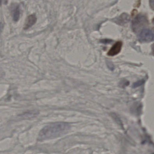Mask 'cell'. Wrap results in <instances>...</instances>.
<instances>
[{"label": "cell", "instance_id": "cell-1", "mask_svg": "<svg viewBox=\"0 0 154 154\" xmlns=\"http://www.w3.org/2000/svg\"><path fill=\"white\" fill-rule=\"evenodd\" d=\"M71 128L70 124L67 122H56L45 126L39 132V140L50 139L57 137L67 133Z\"/></svg>", "mask_w": 154, "mask_h": 154}, {"label": "cell", "instance_id": "cell-2", "mask_svg": "<svg viewBox=\"0 0 154 154\" xmlns=\"http://www.w3.org/2000/svg\"><path fill=\"white\" fill-rule=\"evenodd\" d=\"M139 40L141 42H150L154 39L153 32L149 29H143L138 35Z\"/></svg>", "mask_w": 154, "mask_h": 154}, {"label": "cell", "instance_id": "cell-3", "mask_svg": "<svg viewBox=\"0 0 154 154\" xmlns=\"http://www.w3.org/2000/svg\"><path fill=\"white\" fill-rule=\"evenodd\" d=\"M148 20L144 15H138L133 20L132 22V28L134 31H137L143 26L146 25Z\"/></svg>", "mask_w": 154, "mask_h": 154}, {"label": "cell", "instance_id": "cell-4", "mask_svg": "<svg viewBox=\"0 0 154 154\" xmlns=\"http://www.w3.org/2000/svg\"><path fill=\"white\" fill-rule=\"evenodd\" d=\"M122 45V42L121 41H118L112 46V47L109 50L107 54L109 56H114L118 54L121 50Z\"/></svg>", "mask_w": 154, "mask_h": 154}, {"label": "cell", "instance_id": "cell-5", "mask_svg": "<svg viewBox=\"0 0 154 154\" xmlns=\"http://www.w3.org/2000/svg\"><path fill=\"white\" fill-rule=\"evenodd\" d=\"M36 21L37 18L35 15H31L29 16L26 20V23L24 26V29H28L29 28L33 26L36 23Z\"/></svg>", "mask_w": 154, "mask_h": 154}, {"label": "cell", "instance_id": "cell-6", "mask_svg": "<svg viewBox=\"0 0 154 154\" xmlns=\"http://www.w3.org/2000/svg\"><path fill=\"white\" fill-rule=\"evenodd\" d=\"M129 17L128 16V14H122L118 18V23L120 25H123L127 23L129 20Z\"/></svg>", "mask_w": 154, "mask_h": 154}, {"label": "cell", "instance_id": "cell-7", "mask_svg": "<svg viewBox=\"0 0 154 154\" xmlns=\"http://www.w3.org/2000/svg\"><path fill=\"white\" fill-rule=\"evenodd\" d=\"M12 14H13V18L14 21H17L19 19L20 14V11L18 6L16 7V8L13 9Z\"/></svg>", "mask_w": 154, "mask_h": 154}, {"label": "cell", "instance_id": "cell-8", "mask_svg": "<svg viewBox=\"0 0 154 154\" xmlns=\"http://www.w3.org/2000/svg\"><path fill=\"white\" fill-rule=\"evenodd\" d=\"M144 82H145V81L143 80L138 81V82H136L134 83L133 84V87H134V88L138 87V86L142 85L144 84Z\"/></svg>", "mask_w": 154, "mask_h": 154}, {"label": "cell", "instance_id": "cell-9", "mask_svg": "<svg viewBox=\"0 0 154 154\" xmlns=\"http://www.w3.org/2000/svg\"><path fill=\"white\" fill-rule=\"evenodd\" d=\"M3 75H4V72L0 68V79L3 77Z\"/></svg>", "mask_w": 154, "mask_h": 154}, {"label": "cell", "instance_id": "cell-10", "mask_svg": "<svg viewBox=\"0 0 154 154\" xmlns=\"http://www.w3.org/2000/svg\"><path fill=\"white\" fill-rule=\"evenodd\" d=\"M29 114H31V115H33V113H31V112H30V113H29ZM26 115H29V113H26Z\"/></svg>", "mask_w": 154, "mask_h": 154}, {"label": "cell", "instance_id": "cell-11", "mask_svg": "<svg viewBox=\"0 0 154 154\" xmlns=\"http://www.w3.org/2000/svg\"><path fill=\"white\" fill-rule=\"evenodd\" d=\"M1 2H2L0 1V4H1Z\"/></svg>", "mask_w": 154, "mask_h": 154}]
</instances>
